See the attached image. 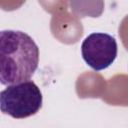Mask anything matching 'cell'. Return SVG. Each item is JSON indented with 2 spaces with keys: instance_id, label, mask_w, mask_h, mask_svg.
<instances>
[{
  "instance_id": "cell-3",
  "label": "cell",
  "mask_w": 128,
  "mask_h": 128,
  "mask_svg": "<svg viewBox=\"0 0 128 128\" xmlns=\"http://www.w3.org/2000/svg\"><path fill=\"white\" fill-rule=\"evenodd\" d=\"M81 54L88 66L95 71L108 68L116 59L118 46L116 39L107 33L94 32L82 42Z\"/></svg>"
},
{
  "instance_id": "cell-1",
  "label": "cell",
  "mask_w": 128,
  "mask_h": 128,
  "mask_svg": "<svg viewBox=\"0 0 128 128\" xmlns=\"http://www.w3.org/2000/svg\"><path fill=\"white\" fill-rule=\"evenodd\" d=\"M39 48L23 31L0 32V82L13 85L30 80L38 68Z\"/></svg>"
},
{
  "instance_id": "cell-2",
  "label": "cell",
  "mask_w": 128,
  "mask_h": 128,
  "mask_svg": "<svg viewBox=\"0 0 128 128\" xmlns=\"http://www.w3.org/2000/svg\"><path fill=\"white\" fill-rule=\"evenodd\" d=\"M42 102L40 88L32 80L9 85L0 92L2 113L15 119L35 115L41 109Z\"/></svg>"
}]
</instances>
